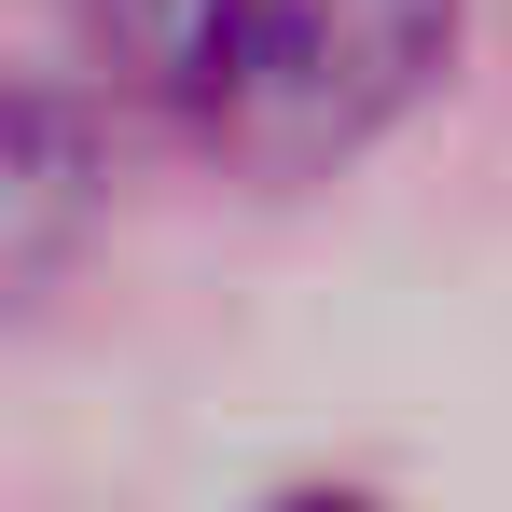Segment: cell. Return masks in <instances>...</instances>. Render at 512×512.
<instances>
[{
	"label": "cell",
	"instance_id": "obj_1",
	"mask_svg": "<svg viewBox=\"0 0 512 512\" xmlns=\"http://www.w3.org/2000/svg\"><path fill=\"white\" fill-rule=\"evenodd\" d=\"M457 56V0H139V70L250 167L374 153Z\"/></svg>",
	"mask_w": 512,
	"mask_h": 512
}]
</instances>
